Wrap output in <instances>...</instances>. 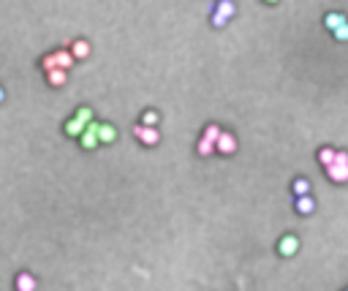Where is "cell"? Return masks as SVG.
Instances as JSON below:
<instances>
[{
  "instance_id": "1",
  "label": "cell",
  "mask_w": 348,
  "mask_h": 291,
  "mask_svg": "<svg viewBox=\"0 0 348 291\" xmlns=\"http://www.w3.org/2000/svg\"><path fill=\"white\" fill-rule=\"evenodd\" d=\"M133 136H136L139 141H142V144H158V141H160V131H158V128H147V125H142V123H139L136 128H133Z\"/></svg>"
},
{
  "instance_id": "25",
  "label": "cell",
  "mask_w": 348,
  "mask_h": 291,
  "mask_svg": "<svg viewBox=\"0 0 348 291\" xmlns=\"http://www.w3.org/2000/svg\"><path fill=\"white\" fill-rule=\"evenodd\" d=\"M345 291H348V288H345Z\"/></svg>"
},
{
  "instance_id": "12",
  "label": "cell",
  "mask_w": 348,
  "mask_h": 291,
  "mask_svg": "<svg viewBox=\"0 0 348 291\" xmlns=\"http://www.w3.org/2000/svg\"><path fill=\"white\" fill-rule=\"evenodd\" d=\"M55 57H57V68H63V71H68L76 60H73V55H71V49H60V52H55Z\"/></svg>"
},
{
  "instance_id": "10",
  "label": "cell",
  "mask_w": 348,
  "mask_h": 291,
  "mask_svg": "<svg viewBox=\"0 0 348 291\" xmlns=\"http://www.w3.org/2000/svg\"><path fill=\"white\" fill-rule=\"evenodd\" d=\"M98 139H101V144H112V141L117 139V131H115V125H109V123H101V128H98Z\"/></svg>"
},
{
  "instance_id": "21",
  "label": "cell",
  "mask_w": 348,
  "mask_h": 291,
  "mask_svg": "<svg viewBox=\"0 0 348 291\" xmlns=\"http://www.w3.org/2000/svg\"><path fill=\"white\" fill-rule=\"evenodd\" d=\"M199 155H212V153H215V144H212V141H207L204 136L202 139H199V150H196Z\"/></svg>"
},
{
  "instance_id": "5",
  "label": "cell",
  "mask_w": 348,
  "mask_h": 291,
  "mask_svg": "<svg viewBox=\"0 0 348 291\" xmlns=\"http://www.w3.org/2000/svg\"><path fill=\"white\" fill-rule=\"evenodd\" d=\"M324 25H326V30H337V28H343V25H348V17L345 14H340V11H329V14L324 17Z\"/></svg>"
},
{
  "instance_id": "8",
  "label": "cell",
  "mask_w": 348,
  "mask_h": 291,
  "mask_svg": "<svg viewBox=\"0 0 348 291\" xmlns=\"http://www.w3.org/2000/svg\"><path fill=\"white\" fill-rule=\"evenodd\" d=\"M36 277H33L30 272H19L17 275V291H36Z\"/></svg>"
},
{
  "instance_id": "24",
  "label": "cell",
  "mask_w": 348,
  "mask_h": 291,
  "mask_svg": "<svg viewBox=\"0 0 348 291\" xmlns=\"http://www.w3.org/2000/svg\"><path fill=\"white\" fill-rule=\"evenodd\" d=\"M3 98H6V93H3V87H0V104H3Z\"/></svg>"
},
{
  "instance_id": "11",
  "label": "cell",
  "mask_w": 348,
  "mask_h": 291,
  "mask_svg": "<svg viewBox=\"0 0 348 291\" xmlns=\"http://www.w3.org/2000/svg\"><path fill=\"white\" fill-rule=\"evenodd\" d=\"M318 161H321V166H324V169L334 166V161H337V150H332V147H321V150H318Z\"/></svg>"
},
{
  "instance_id": "14",
  "label": "cell",
  "mask_w": 348,
  "mask_h": 291,
  "mask_svg": "<svg viewBox=\"0 0 348 291\" xmlns=\"http://www.w3.org/2000/svg\"><path fill=\"white\" fill-rule=\"evenodd\" d=\"M291 191H294V196H297V199H302V196H310V182H307L305 177H299V180H294Z\"/></svg>"
},
{
  "instance_id": "4",
  "label": "cell",
  "mask_w": 348,
  "mask_h": 291,
  "mask_svg": "<svg viewBox=\"0 0 348 291\" xmlns=\"http://www.w3.org/2000/svg\"><path fill=\"white\" fill-rule=\"evenodd\" d=\"M215 153H223V155H234L237 153V139L231 136V133H220V139L215 141Z\"/></svg>"
},
{
  "instance_id": "2",
  "label": "cell",
  "mask_w": 348,
  "mask_h": 291,
  "mask_svg": "<svg viewBox=\"0 0 348 291\" xmlns=\"http://www.w3.org/2000/svg\"><path fill=\"white\" fill-rule=\"evenodd\" d=\"M98 128H101V123H90V125H87V131L82 133L79 144H82L84 150H96V147L101 144V139H98Z\"/></svg>"
},
{
  "instance_id": "9",
  "label": "cell",
  "mask_w": 348,
  "mask_h": 291,
  "mask_svg": "<svg viewBox=\"0 0 348 291\" xmlns=\"http://www.w3.org/2000/svg\"><path fill=\"white\" fill-rule=\"evenodd\" d=\"M326 177H329L332 182H348V166H340V164H334L326 169Z\"/></svg>"
},
{
  "instance_id": "13",
  "label": "cell",
  "mask_w": 348,
  "mask_h": 291,
  "mask_svg": "<svg viewBox=\"0 0 348 291\" xmlns=\"http://www.w3.org/2000/svg\"><path fill=\"white\" fill-rule=\"evenodd\" d=\"M71 55H73V60L90 57V44H87V41H73L71 44Z\"/></svg>"
},
{
  "instance_id": "15",
  "label": "cell",
  "mask_w": 348,
  "mask_h": 291,
  "mask_svg": "<svg viewBox=\"0 0 348 291\" xmlns=\"http://www.w3.org/2000/svg\"><path fill=\"white\" fill-rule=\"evenodd\" d=\"M46 79H49V85H52V87H63V85H65V79H68V74H65L63 68H55V71L46 74Z\"/></svg>"
},
{
  "instance_id": "22",
  "label": "cell",
  "mask_w": 348,
  "mask_h": 291,
  "mask_svg": "<svg viewBox=\"0 0 348 291\" xmlns=\"http://www.w3.org/2000/svg\"><path fill=\"white\" fill-rule=\"evenodd\" d=\"M334 36V41H348V25H343V28H337L332 33Z\"/></svg>"
},
{
  "instance_id": "17",
  "label": "cell",
  "mask_w": 348,
  "mask_h": 291,
  "mask_svg": "<svg viewBox=\"0 0 348 291\" xmlns=\"http://www.w3.org/2000/svg\"><path fill=\"white\" fill-rule=\"evenodd\" d=\"M215 11H218V14H223L226 19H231V14H234V3H231V0H220V3L215 6Z\"/></svg>"
},
{
  "instance_id": "16",
  "label": "cell",
  "mask_w": 348,
  "mask_h": 291,
  "mask_svg": "<svg viewBox=\"0 0 348 291\" xmlns=\"http://www.w3.org/2000/svg\"><path fill=\"white\" fill-rule=\"evenodd\" d=\"M73 117H76V120H82L84 125L96 123V120H93V109H90V106H79V109H76V114H73Z\"/></svg>"
},
{
  "instance_id": "19",
  "label": "cell",
  "mask_w": 348,
  "mask_h": 291,
  "mask_svg": "<svg viewBox=\"0 0 348 291\" xmlns=\"http://www.w3.org/2000/svg\"><path fill=\"white\" fill-rule=\"evenodd\" d=\"M220 133H223V131H220L218 125H207V128H204V139L212 141V144H215V141L220 139Z\"/></svg>"
},
{
  "instance_id": "20",
  "label": "cell",
  "mask_w": 348,
  "mask_h": 291,
  "mask_svg": "<svg viewBox=\"0 0 348 291\" xmlns=\"http://www.w3.org/2000/svg\"><path fill=\"white\" fill-rule=\"evenodd\" d=\"M41 68H44L46 74L57 68V57H55V52H52V55H46V57H41Z\"/></svg>"
},
{
  "instance_id": "6",
  "label": "cell",
  "mask_w": 348,
  "mask_h": 291,
  "mask_svg": "<svg viewBox=\"0 0 348 291\" xmlns=\"http://www.w3.org/2000/svg\"><path fill=\"white\" fill-rule=\"evenodd\" d=\"M294 209H297L299 215H313L316 212V199H313V196H302V199L294 201Z\"/></svg>"
},
{
  "instance_id": "23",
  "label": "cell",
  "mask_w": 348,
  "mask_h": 291,
  "mask_svg": "<svg viewBox=\"0 0 348 291\" xmlns=\"http://www.w3.org/2000/svg\"><path fill=\"white\" fill-rule=\"evenodd\" d=\"M334 164H340V166H348V153H343V150H340V153H337V161H334Z\"/></svg>"
},
{
  "instance_id": "18",
  "label": "cell",
  "mask_w": 348,
  "mask_h": 291,
  "mask_svg": "<svg viewBox=\"0 0 348 291\" xmlns=\"http://www.w3.org/2000/svg\"><path fill=\"white\" fill-rule=\"evenodd\" d=\"M142 125L155 128V125H158V112H155V109H147V112L142 114Z\"/></svg>"
},
{
  "instance_id": "3",
  "label": "cell",
  "mask_w": 348,
  "mask_h": 291,
  "mask_svg": "<svg viewBox=\"0 0 348 291\" xmlns=\"http://www.w3.org/2000/svg\"><path fill=\"white\" fill-rule=\"evenodd\" d=\"M278 250H280V256H286V259H291V256L299 250V237H294V234H286V237H280V242H278Z\"/></svg>"
},
{
  "instance_id": "7",
  "label": "cell",
  "mask_w": 348,
  "mask_h": 291,
  "mask_svg": "<svg viewBox=\"0 0 348 291\" xmlns=\"http://www.w3.org/2000/svg\"><path fill=\"white\" fill-rule=\"evenodd\" d=\"M84 131H87V125L82 123V120H76V117H71L68 123H65V136H71V139H82Z\"/></svg>"
}]
</instances>
